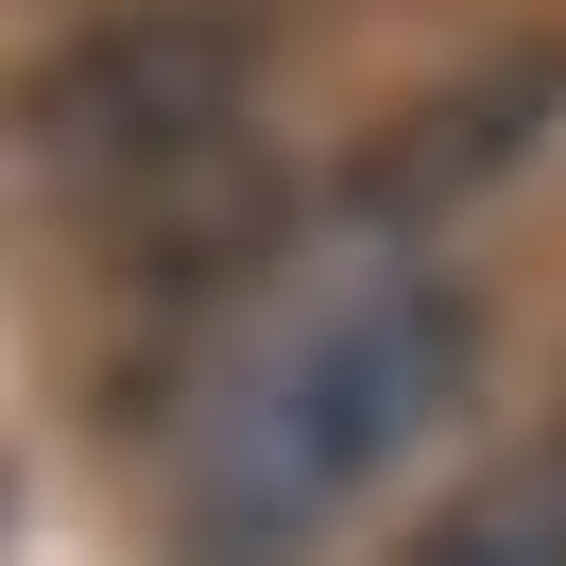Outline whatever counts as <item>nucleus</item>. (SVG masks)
Masks as SVG:
<instances>
[{
    "mask_svg": "<svg viewBox=\"0 0 566 566\" xmlns=\"http://www.w3.org/2000/svg\"><path fill=\"white\" fill-rule=\"evenodd\" d=\"M395 566H566V447L481 463V481H463V497H447V515H429Z\"/></svg>",
    "mask_w": 566,
    "mask_h": 566,
    "instance_id": "20e7f679",
    "label": "nucleus"
},
{
    "mask_svg": "<svg viewBox=\"0 0 566 566\" xmlns=\"http://www.w3.org/2000/svg\"><path fill=\"white\" fill-rule=\"evenodd\" d=\"M258 70L241 0H104L0 70V207L104 258H258Z\"/></svg>",
    "mask_w": 566,
    "mask_h": 566,
    "instance_id": "f03ea898",
    "label": "nucleus"
},
{
    "mask_svg": "<svg viewBox=\"0 0 566 566\" xmlns=\"http://www.w3.org/2000/svg\"><path fill=\"white\" fill-rule=\"evenodd\" d=\"M463 360H481L463 275H429L395 241L292 258L275 292H241V326L172 378V429H155V532H172V566H310L447 429Z\"/></svg>",
    "mask_w": 566,
    "mask_h": 566,
    "instance_id": "f257e3e1",
    "label": "nucleus"
},
{
    "mask_svg": "<svg viewBox=\"0 0 566 566\" xmlns=\"http://www.w3.org/2000/svg\"><path fill=\"white\" fill-rule=\"evenodd\" d=\"M532 120H566V52H515V70H481L463 104H412L378 155H360V207H447V189L515 172Z\"/></svg>",
    "mask_w": 566,
    "mask_h": 566,
    "instance_id": "7ed1b4c3",
    "label": "nucleus"
}]
</instances>
